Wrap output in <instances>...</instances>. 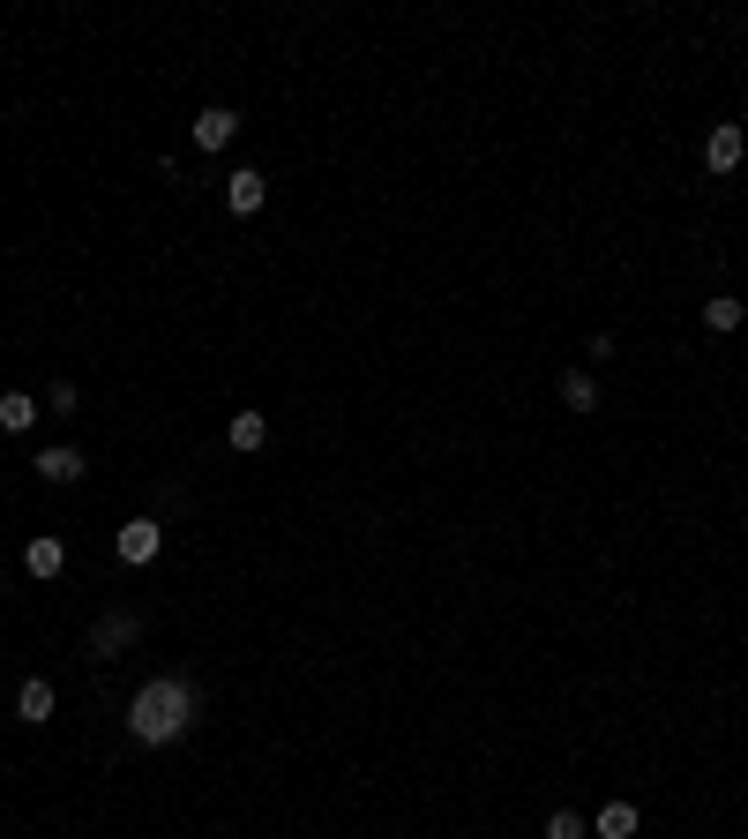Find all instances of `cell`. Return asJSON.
I'll return each mask as SVG.
<instances>
[{
    "instance_id": "obj_1",
    "label": "cell",
    "mask_w": 748,
    "mask_h": 839,
    "mask_svg": "<svg viewBox=\"0 0 748 839\" xmlns=\"http://www.w3.org/2000/svg\"><path fill=\"white\" fill-rule=\"evenodd\" d=\"M195 682H180V674H158V682H143L135 690V705H127V735L143 742V750H166L180 742L188 727H195Z\"/></svg>"
},
{
    "instance_id": "obj_2",
    "label": "cell",
    "mask_w": 748,
    "mask_h": 839,
    "mask_svg": "<svg viewBox=\"0 0 748 839\" xmlns=\"http://www.w3.org/2000/svg\"><path fill=\"white\" fill-rule=\"evenodd\" d=\"M158 547H166V525H158V517H127L121 533H113V555H121L127 570H143V562H158Z\"/></svg>"
},
{
    "instance_id": "obj_3",
    "label": "cell",
    "mask_w": 748,
    "mask_h": 839,
    "mask_svg": "<svg viewBox=\"0 0 748 839\" xmlns=\"http://www.w3.org/2000/svg\"><path fill=\"white\" fill-rule=\"evenodd\" d=\"M135 637H143V615L113 607V615H98V629H90V652H98V660H113V652H127Z\"/></svg>"
},
{
    "instance_id": "obj_4",
    "label": "cell",
    "mask_w": 748,
    "mask_h": 839,
    "mask_svg": "<svg viewBox=\"0 0 748 839\" xmlns=\"http://www.w3.org/2000/svg\"><path fill=\"white\" fill-rule=\"evenodd\" d=\"M270 203V180H262V172L254 166H240V172H225V210H233V217H254V210Z\"/></svg>"
},
{
    "instance_id": "obj_5",
    "label": "cell",
    "mask_w": 748,
    "mask_h": 839,
    "mask_svg": "<svg viewBox=\"0 0 748 839\" xmlns=\"http://www.w3.org/2000/svg\"><path fill=\"white\" fill-rule=\"evenodd\" d=\"M741 158H748L741 121H718V127H711V143H704V166H711V172H734Z\"/></svg>"
},
{
    "instance_id": "obj_6",
    "label": "cell",
    "mask_w": 748,
    "mask_h": 839,
    "mask_svg": "<svg viewBox=\"0 0 748 839\" xmlns=\"http://www.w3.org/2000/svg\"><path fill=\"white\" fill-rule=\"evenodd\" d=\"M233 135H240V113H233V105H203V113H195V150H225Z\"/></svg>"
},
{
    "instance_id": "obj_7",
    "label": "cell",
    "mask_w": 748,
    "mask_h": 839,
    "mask_svg": "<svg viewBox=\"0 0 748 839\" xmlns=\"http://www.w3.org/2000/svg\"><path fill=\"white\" fill-rule=\"evenodd\" d=\"M90 465L76 443H53V450H38V480H53V488H68V480H83Z\"/></svg>"
},
{
    "instance_id": "obj_8",
    "label": "cell",
    "mask_w": 748,
    "mask_h": 839,
    "mask_svg": "<svg viewBox=\"0 0 748 839\" xmlns=\"http://www.w3.org/2000/svg\"><path fill=\"white\" fill-rule=\"evenodd\" d=\"M31 427H38V398L8 390V398H0V435H31Z\"/></svg>"
},
{
    "instance_id": "obj_9",
    "label": "cell",
    "mask_w": 748,
    "mask_h": 839,
    "mask_svg": "<svg viewBox=\"0 0 748 839\" xmlns=\"http://www.w3.org/2000/svg\"><path fill=\"white\" fill-rule=\"evenodd\" d=\"M636 825H644V817H636V802H607L591 832H599V839H636Z\"/></svg>"
},
{
    "instance_id": "obj_10",
    "label": "cell",
    "mask_w": 748,
    "mask_h": 839,
    "mask_svg": "<svg viewBox=\"0 0 748 839\" xmlns=\"http://www.w3.org/2000/svg\"><path fill=\"white\" fill-rule=\"evenodd\" d=\"M225 443H233V450H262V443H270V419H262V413H233Z\"/></svg>"
},
{
    "instance_id": "obj_11",
    "label": "cell",
    "mask_w": 748,
    "mask_h": 839,
    "mask_svg": "<svg viewBox=\"0 0 748 839\" xmlns=\"http://www.w3.org/2000/svg\"><path fill=\"white\" fill-rule=\"evenodd\" d=\"M23 562H31V578H60L68 547H60V540H31V547H23Z\"/></svg>"
},
{
    "instance_id": "obj_12",
    "label": "cell",
    "mask_w": 748,
    "mask_h": 839,
    "mask_svg": "<svg viewBox=\"0 0 748 839\" xmlns=\"http://www.w3.org/2000/svg\"><path fill=\"white\" fill-rule=\"evenodd\" d=\"M15 713L31 719V727H38V719H53V682H23V690H15Z\"/></svg>"
},
{
    "instance_id": "obj_13",
    "label": "cell",
    "mask_w": 748,
    "mask_h": 839,
    "mask_svg": "<svg viewBox=\"0 0 748 839\" xmlns=\"http://www.w3.org/2000/svg\"><path fill=\"white\" fill-rule=\"evenodd\" d=\"M562 405H569V413H591V405H599V382L583 376V368H577V376H562Z\"/></svg>"
},
{
    "instance_id": "obj_14",
    "label": "cell",
    "mask_w": 748,
    "mask_h": 839,
    "mask_svg": "<svg viewBox=\"0 0 748 839\" xmlns=\"http://www.w3.org/2000/svg\"><path fill=\"white\" fill-rule=\"evenodd\" d=\"M741 315H748V307H741V300H734V293L704 300V323H711V331H741Z\"/></svg>"
},
{
    "instance_id": "obj_15",
    "label": "cell",
    "mask_w": 748,
    "mask_h": 839,
    "mask_svg": "<svg viewBox=\"0 0 748 839\" xmlns=\"http://www.w3.org/2000/svg\"><path fill=\"white\" fill-rule=\"evenodd\" d=\"M546 839H583V817L577 809H554V817H546Z\"/></svg>"
},
{
    "instance_id": "obj_16",
    "label": "cell",
    "mask_w": 748,
    "mask_h": 839,
    "mask_svg": "<svg viewBox=\"0 0 748 839\" xmlns=\"http://www.w3.org/2000/svg\"><path fill=\"white\" fill-rule=\"evenodd\" d=\"M45 413H76V382H53L45 390Z\"/></svg>"
}]
</instances>
